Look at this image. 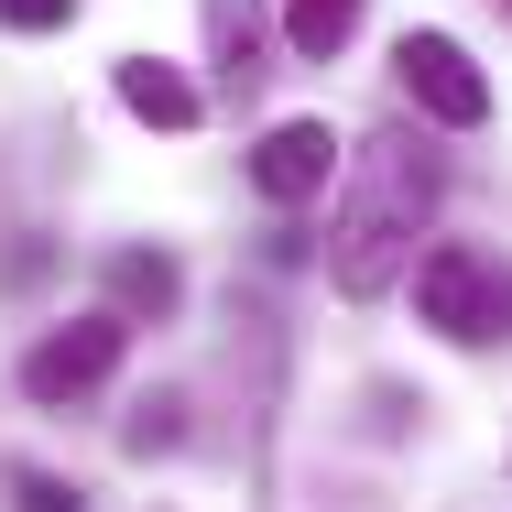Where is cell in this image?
<instances>
[{"label":"cell","mask_w":512,"mask_h":512,"mask_svg":"<svg viewBox=\"0 0 512 512\" xmlns=\"http://www.w3.org/2000/svg\"><path fill=\"white\" fill-rule=\"evenodd\" d=\"M425 207H436V153L404 142V131H382V142L360 153V175H349L338 229H327V273H338V295H360V306L393 295V273L414 262Z\"/></svg>","instance_id":"obj_1"},{"label":"cell","mask_w":512,"mask_h":512,"mask_svg":"<svg viewBox=\"0 0 512 512\" xmlns=\"http://www.w3.org/2000/svg\"><path fill=\"white\" fill-rule=\"evenodd\" d=\"M414 316H425L436 338H458V349L512 338V273L491 251H469V240H436V251L414 262Z\"/></svg>","instance_id":"obj_2"},{"label":"cell","mask_w":512,"mask_h":512,"mask_svg":"<svg viewBox=\"0 0 512 512\" xmlns=\"http://www.w3.org/2000/svg\"><path fill=\"white\" fill-rule=\"evenodd\" d=\"M120 316H66V327H44L33 349H22V393L33 404H77V393H99L109 371H120Z\"/></svg>","instance_id":"obj_3"},{"label":"cell","mask_w":512,"mask_h":512,"mask_svg":"<svg viewBox=\"0 0 512 512\" xmlns=\"http://www.w3.org/2000/svg\"><path fill=\"white\" fill-rule=\"evenodd\" d=\"M393 77H404V99L425 109V120H447V131H480V120H491V77H480L447 33H404V44H393Z\"/></svg>","instance_id":"obj_4"},{"label":"cell","mask_w":512,"mask_h":512,"mask_svg":"<svg viewBox=\"0 0 512 512\" xmlns=\"http://www.w3.org/2000/svg\"><path fill=\"white\" fill-rule=\"evenodd\" d=\"M327 175H338V131H327V120H273L262 153H251V186H262L273 207L327 197Z\"/></svg>","instance_id":"obj_5"},{"label":"cell","mask_w":512,"mask_h":512,"mask_svg":"<svg viewBox=\"0 0 512 512\" xmlns=\"http://www.w3.org/2000/svg\"><path fill=\"white\" fill-rule=\"evenodd\" d=\"M120 109H131V120H153V131H197L207 99L164 66V55H131V66H120Z\"/></svg>","instance_id":"obj_6"},{"label":"cell","mask_w":512,"mask_h":512,"mask_svg":"<svg viewBox=\"0 0 512 512\" xmlns=\"http://www.w3.org/2000/svg\"><path fill=\"white\" fill-rule=\"evenodd\" d=\"M186 295V273L164 262V251H109V316L131 327V316H175Z\"/></svg>","instance_id":"obj_7"},{"label":"cell","mask_w":512,"mask_h":512,"mask_svg":"<svg viewBox=\"0 0 512 512\" xmlns=\"http://www.w3.org/2000/svg\"><path fill=\"white\" fill-rule=\"evenodd\" d=\"M349 33H360V0H284V44H295V55H316V66H327Z\"/></svg>","instance_id":"obj_8"},{"label":"cell","mask_w":512,"mask_h":512,"mask_svg":"<svg viewBox=\"0 0 512 512\" xmlns=\"http://www.w3.org/2000/svg\"><path fill=\"white\" fill-rule=\"evenodd\" d=\"M0 22L11 33H55V22H77V0H0Z\"/></svg>","instance_id":"obj_9"},{"label":"cell","mask_w":512,"mask_h":512,"mask_svg":"<svg viewBox=\"0 0 512 512\" xmlns=\"http://www.w3.org/2000/svg\"><path fill=\"white\" fill-rule=\"evenodd\" d=\"M22 512H88L66 480H44V469H22Z\"/></svg>","instance_id":"obj_10"},{"label":"cell","mask_w":512,"mask_h":512,"mask_svg":"<svg viewBox=\"0 0 512 512\" xmlns=\"http://www.w3.org/2000/svg\"><path fill=\"white\" fill-rule=\"evenodd\" d=\"M131 447L153 458V447H175V404H142V425H131Z\"/></svg>","instance_id":"obj_11"}]
</instances>
